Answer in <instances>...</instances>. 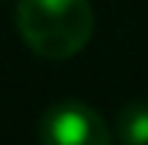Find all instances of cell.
<instances>
[{
  "mask_svg": "<svg viewBox=\"0 0 148 145\" xmlns=\"http://www.w3.org/2000/svg\"><path fill=\"white\" fill-rule=\"evenodd\" d=\"M39 145H115V133L85 100H58L39 118Z\"/></svg>",
  "mask_w": 148,
  "mask_h": 145,
  "instance_id": "obj_2",
  "label": "cell"
},
{
  "mask_svg": "<svg viewBox=\"0 0 148 145\" xmlns=\"http://www.w3.org/2000/svg\"><path fill=\"white\" fill-rule=\"evenodd\" d=\"M115 139L121 145H148V100H130L115 115Z\"/></svg>",
  "mask_w": 148,
  "mask_h": 145,
  "instance_id": "obj_3",
  "label": "cell"
},
{
  "mask_svg": "<svg viewBox=\"0 0 148 145\" xmlns=\"http://www.w3.org/2000/svg\"><path fill=\"white\" fill-rule=\"evenodd\" d=\"M15 27L24 45L39 57L66 61L91 42V0H18Z\"/></svg>",
  "mask_w": 148,
  "mask_h": 145,
  "instance_id": "obj_1",
  "label": "cell"
}]
</instances>
